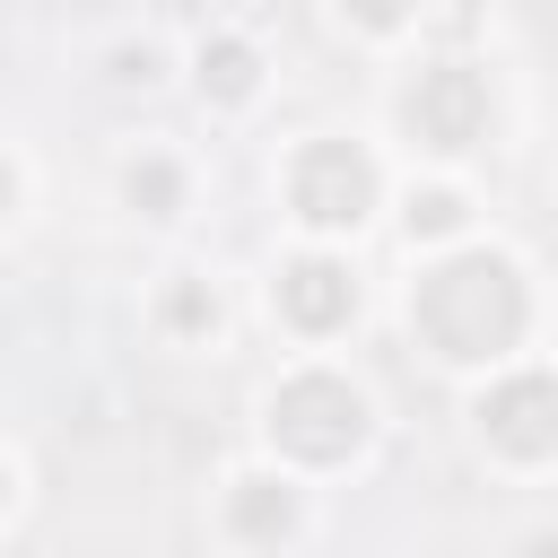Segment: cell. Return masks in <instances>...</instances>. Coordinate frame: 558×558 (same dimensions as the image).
Masks as SVG:
<instances>
[{
	"label": "cell",
	"mask_w": 558,
	"mask_h": 558,
	"mask_svg": "<svg viewBox=\"0 0 558 558\" xmlns=\"http://www.w3.org/2000/svg\"><path fill=\"white\" fill-rule=\"evenodd\" d=\"M288 201H296L305 227H357V218L375 209V166H366L349 140H314V148H296V166H288Z\"/></svg>",
	"instance_id": "3957f363"
},
{
	"label": "cell",
	"mask_w": 558,
	"mask_h": 558,
	"mask_svg": "<svg viewBox=\"0 0 558 558\" xmlns=\"http://www.w3.org/2000/svg\"><path fill=\"white\" fill-rule=\"evenodd\" d=\"M270 445H288L296 462H340L366 445V392L331 366H305L270 392Z\"/></svg>",
	"instance_id": "7a4b0ae2"
},
{
	"label": "cell",
	"mask_w": 558,
	"mask_h": 558,
	"mask_svg": "<svg viewBox=\"0 0 558 558\" xmlns=\"http://www.w3.org/2000/svg\"><path fill=\"white\" fill-rule=\"evenodd\" d=\"M480 436L514 462L558 453V384L549 375H506L497 392H480Z\"/></svg>",
	"instance_id": "277c9868"
},
{
	"label": "cell",
	"mask_w": 558,
	"mask_h": 558,
	"mask_svg": "<svg viewBox=\"0 0 558 558\" xmlns=\"http://www.w3.org/2000/svg\"><path fill=\"white\" fill-rule=\"evenodd\" d=\"M174 323H192V331H218V296H209L201 279H183V288H174Z\"/></svg>",
	"instance_id": "8fae6325"
},
{
	"label": "cell",
	"mask_w": 558,
	"mask_h": 558,
	"mask_svg": "<svg viewBox=\"0 0 558 558\" xmlns=\"http://www.w3.org/2000/svg\"><path fill=\"white\" fill-rule=\"evenodd\" d=\"M262 87V61H253V44L244 35H218V44H201V96H218V105H244Z\"/></svg>",
	"instance_id": "ba28073f"
},
{
	"label": "cell",
	"mask_w": 558,
	"mask_h": 558,
	"mask_svg": "<svg viewBox=\"0 0 558 558\" xmlns=\"http://www.w3.org/2000/svg\"><path fill=\"white\" fill-rule=\"evenodd\" d=\"M122 192H131V209H148V218H174V209H183V174H174L166 157H131V166H122Z\"/></svg>",
	"instance_id": "9c48e42d"
},
{
	"label": "cell",
	"mask_w": 558,
	"mask_h": 558,
	"mask_svg": "<svg viewBox=\"0 0 558 558\" xmlns=\"http://www.w3.org/2000/svg\"><path fill=\"white\" fill-rule=\"evenodd\" d=\"M270 305L288 314V331H305V340H331V331L357 314V279H349L331 253H296V262L279 270V288H270Z\"/></svg>",
	"instance_id": "8992f818"
},
{
	"label": "cell",
	"mask_w": 558,
	"mask_h": 558,
	"mask_svg": "<svg viewBox=\"0 0 558 558\" xmlns=\"http://www.w3.org/2000/svg\"><path fill=\"white\" fill-rule=\"evenodd\" d=\"M401 113H410V131H418L427 148H471L480 122H488V87H480L462 61H445V70H427V78L401 96Z\"/></svg>",
	"instance_id": "5b68a950"
},
{
	"label": "cell",
	"mask_w": 558,
	"mask_h": 558,
	"mask_svg": "<svg viewBox=\"0 0 558 558\" xmlns=\"http://www.w3.org/2000/svg\"><path fill=\"white\" fill-rule=\"evenodd\" d=\"M462 227V192H410V235H453Z\"/></svg>",
	"instance_id": "30bf717a"
},
{
	"label": "cell",
	"mask_w": 558,
	"mask_h": 558,
	"mask_svg": "<svg viewBox=\"0 0 558 558\" xmlns=\"http://www.w3.org/2000/svg\"><path fill=\"white\" fill-rule=\"evenodd\" d=\"M9 201H17V174H9V157H0V218H9Z\"/></svg>",
	"instance_id": "4fadbf2b"
},
{
	"label": "cell",
	"mask_w": 558,
	"mask_h": 558,
	"mask_svg": "<svg viewBox=\"0 0 558 558\" xmlns=\"http://www.w3.org/2000/svg\"><path fill=\"white\" fill-rule=\"evenodd\" d=\"M0 506H9V462H0Z\"/></svg>",
	"instance_id": "5bb4252c"
},
{
	"label": "cell",
	"mask_w": 558,
	"mask_h": 558,
	"mask_svg": "<svg viewBox=\"0 0 558 558\" xmlns=\"http://www.w3.org/2000/svg\"><path fill=\"white\" fill-rule=\"evenodd\" d=\"M227 523H235L244 541H288V532H296L288 480H235V488H227Z\"/></svg>",
	"instance_id": "52a82bcc"
},
{
	"label": "cell",
	"mask_w": 558,
	"mask_h": 558,
	"mask_svg": "<svg viewBox=\"0 0 558 558\" xmlns=\"http://www.w3.org/2000/svg\"><path fill=\"white\" fill-rule=\"evenodd\" d=\"M357 9V26H375V35H392L401 17H410V0H349Z\"/></svg>",
	"instance_id": "7c38bea8"
},
{
	"label": "cell",
	"mask_w": 558,
	"mask_h": 558,
	"mask_svg": "<svg viewBox=\"0 0 558 558\" xmlns=\"http://www.w3.org/2000/svg\"><path fill=\"white\" fill-rule=\"evenodd\" d=\"M410 323L436 357H506L523 331V270L506 253H453L410 288Z\"/></svg>",
	"instance_id": "6da1fadb"
}]
</instances>
